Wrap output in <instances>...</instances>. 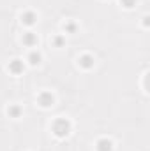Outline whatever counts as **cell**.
<instances>
[{
  "instance_id": "obj_1",
  "label": "cell",
  "mask_w": 150,
  "mask_h": 151,
  "mask_svg": "<svg viewBox=\"0 0 150 151\" xmlns=\"http://www.w3.org/2000/svg\"><path fill=\"white\" fill-rule=\"evenodd\" d=\"M53 132H55L57 137H66V135H69V132H71V123H69L67 119L60 118V119H57V121L53 123Z\"/></svg>"
},
{
  "instance_id": "obj_2",
  "label": "cell",
  "mask_w": 150,
  "mask_h": 151,
  "mask_svg": "<svg viewBox=\"0 0 150 151\" xmlns=\"http://www.w3.org/2000/svg\"><path fill=\"white\" fill-rule=\"evenodd\" d=\"M39 104L42 106V107H50L51 104H53V95L51 93H48V91H44V93H41L39 95Z\"/></svg>"
},
{
  "instance_id": "obj_3",
  "label": "cell",
  "mask_w": 150,
  "mask_h": 151,
  "mask_svg": "<svg viewBox=\"0 0 150 151\" xmlns=\"http://www.w3.org/2000/svg\"><path fill=\"white\" fill-rule=\"evenodd\" d=\"M9 70H11L12 74H21V72H23V62H21V60H12V62L9 63Z\"/></svg>"
},
{
  "instance_id": "obj_4",
  "label": "cell",
  "mask_w": 150,
  "mask_h": 151,
  "mask_svg": "<svg viewBox=\"0 0 150 151\" xmlns=\"http://www.w3.org/2000/svg\"><path fill=\"white\" fill-rule=\"evenodd\" d=\"M111 148H113L111 141H108V139L97 141V151H111Z\"/></svg>"
},
{
  "instance_id": "obj_5",
  "label": "cell",
  "mask_w": 150,
  "mask_h": 151,
  "mask_svg": "<svg viewBox=\"0 0 150 151\" xmlns=\"http://www.w3.org/2000/svg\"><path fill=\"white\" fill-rule=\"evenodd\" d=\"M36 42H37L36 34H32V32H27V34H23V44H27V46H34Z\"/></svg>"
},
{
  "instance_id": "obj_6",
  "label": "cell",
  "mask_w": 150,
  "mask_h": 151,
  "mask_svg": "<svg viewBox=\"0 0 150 151\" xmlns=\"http://www.w3.org/2000/svg\"><path fill=\"white\" fill-rule=\"evenodd\" d=\"M21 19H23V23L25 25H34L36 23V14L34 12H23V16H21Z\"/></svg>"
},
{
  "instance_id": "obj_7",
  "label": "cell",
  "mask_w": 150,
  "mask_h": 151,
  "mask_svg": "<svg viewBox=\"0 0 150 151\" xmlns=\"http://www.w3.org/2000/svg\"><path fill=\"white\" fill-rule=\"evenodd\" d=\"M79 65H81V67H85V69H90V67L94 65V58H92V56H88V55H85V56H81V58H79Z\"/></svg>"
},
{
  "instance_id": "obj_8",
  "label": "cell",
  "mask_w": 150,
  "mask_h": 151,
  "mask_svg": "<svg viewBox=\"0 0 150 151\" xmlns=\"http://www.w3.org/2000/svg\"><path fill=\"white\" fill-rule=\"evenodd\" d=\"M7 113H9V116H12V118H18V116L21 114V109H20L18 106H12V107H9Z\"/></svg>"
},
{
  "instance_id": "obj_9",
  "label": "cell",
  "mask_w": 150,
  "mask_h": 151,
  "mask_svg": "<svg viewBox=\"0 0 150 151\" xmlns=\"http://www.w3.org/2000/svg\"><path fill=\"white\" fill-rule=\"evenodd\" d=\"M28 60H30V63H32V65H36V63H39V62H41V55L34 51V53H30V56H28Z\"/></svg>"
},
{
  "instance_id": "obj_10",
  "label": "cell",
  "mask_w": 150,
  "mask_h": 151,
  "mask_svg": "<svg viewBox=\"0 0 150 151\" xmlns=\"http://www.w3.org/2000/svg\"><path fill=\"white\" fill-rule=\"evenodd\" d=\"M122 4H124L125 7H133V5H134V0H122Z\"/></svg>"
},
{
  "instance_id": "obj_11",
  "label": "cell",
  "mask_w": 150,
  "mask_h": 151,
  "mask_svg": "<svg viewBox=\"0 0 150 151\" xmlns=\"http://www.w3.org/2000/svg\"><path fill=\"white\" fill-rule=\"evenodd\" d=\"M74 25H73V23H69V25H67V27H66V30H67V32H74Z\"/></svg>"
},
{
  "instance_id": "obj_12",
  "label": "cell",
  "mask_w": 150,
  "mask_h": 151,
  "mask_svg": "<svg viewBox=\"0 0 150 151\" xmlns=\"http://www.w3.org/2000/svg\"><path fill=\"white\" fill-rule=\"evenodd\" d=\"M55 44H57V46H60V44H62V39L57 37V39H55Z\"/></svg>"
}]
</instances>
